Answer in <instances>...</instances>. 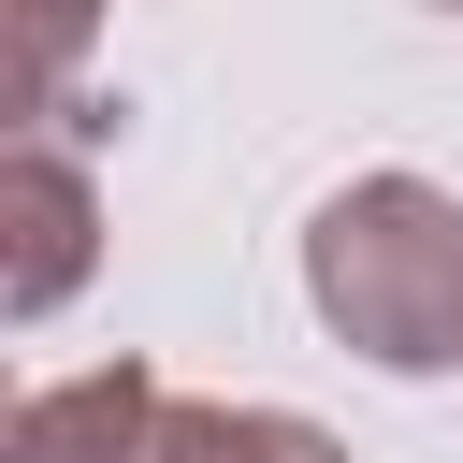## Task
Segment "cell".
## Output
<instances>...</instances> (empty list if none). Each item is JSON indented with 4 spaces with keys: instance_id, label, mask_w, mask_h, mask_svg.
<instances>
[{
    "instance_id": "6da1fadb",
    "label": "cell",
    "mask_w": 463,
    "mask_h": 463,
    "mask_svg": "<svg viewBox=\"0 0 463 463\" xmlns=\"http://www.w3.org/2000/svg\"><path fill=\"white\" fill-rule=\"evenodd\" d=\"M304 304L376 376H463V203L434 174H347L304 217Z\"/></svg>"
},
{
    "instance_id": "3957f363",
    "label": "cell",
    "mask_w": 463,
    "mask_h": 463,
    "mask_svg": "<svg viewBox=\"0 0 463 463\" xmlns=\"http://www.w3.org/2000/svg\"><path fill=\"white\" fill-rule=\"evenodd\" d=\"M174 420V391L145 362H87V376H43L14 405V449L0 463H145V434Z\"/></svg>"
},
{
    "instance_id": "277c9868",
    "label": "cell",
    "mask_w": 463,
    "mask_h": 463,
    "mask_svg": "<svg viewBox=\"0 0 463 463\" xmlns=\"http://www.w3.org/2000/svg\"><path fill=\"white\" fill-rule=\"evenodd\" d=\"M145 463H347V449L318 420H289V405H174L145 434Z\"/></svg>"
},
{
    "instance_id": "7a4b0ae2",
    "label": "cell",
    "mask_w": 463,
    "mask_h": 463,
    "mask_svg": "<svg viewBox=\"0 0 463 463\" xmlns=\"http://www.w3.org/2000/svg\"><path fill=\"white\" fill-rule=\"evenodd\" d=\"M87 260H101L87 159H58L43 130H14V159H0V318H14V333H43V318L87 289Z\"/></svg>"
}]
</instances>
